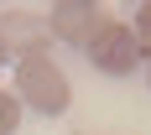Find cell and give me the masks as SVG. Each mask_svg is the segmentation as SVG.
I'll return each mask as SVG.
<instances>
[{
  "mask_svg": "<svg viewBox=\"0 0 151 135\" xmlns=\"http://www.w3.org/2000/svg\"><path fill=\"white\" fill-rule=\"evenodd\" d=\"M130 31H136L141 57H151V5H141V11H136V26H130Z\"/></svg>",
  "mask_w": 151,
  "mask_h": 135,
  "instance_id": "cell-6",
  "label": "cell"
},
{
  "mask_svg": "<svg viewBox=\"0 0 151 135\" xmlns=\"http://www.w3.org/2000/svg\"><path fill=\"white\" fill-rule=\"evenodd\" d=\"M0 62H5V47H0Z\"/></svg>",
  "mask_w": 151,
  "mask_h": 135,
  "instance_id": "cell-7",
  "label": "cell"
},
{
  "mask_svg": "<svg viewBox=\"0 0 151 135\" xmlns=\"http://www.w3.org/2000/svg\"><path fill=\"white\" fill-rule=\"evenodd\" d=\"M16 125H21V99L0 89V135H16Z\"/></svg>",
  "mask_w": 151,
  "mask_h": 135,
  "instance_id": "cell-5",
  "label": "cell"
},
{
  "mask_svg": "<svg viewBox=\"0 0 151 135\" xmlns=\"http://www.w3.org/2000/svg\"><path fill=\"white\" fill-rule=\"evenodd\" d=\"M89 62L99 68V73H109V78H125V73H136V62H141V47H136V31L125 26V21H109L99 36H94L89 47Z\"/></svg>",
  "mask_w": 151,
  "mask_h": 135,
  "instance_id": "cell-3",
  "label": "cell"
},
{
  "mask_svg": "<svg viewBox=\"0 0 151 135\" xmlns=\"http://www.w3.org/2000/svg\"><path fill=\"white\" fill-rule=\"evenodd\" d=\"M16 99L31 104L37 114H63V109L73 104V83L52 62V52H37V57L16 62Z\"/></svg>",
  "mask_w": 151,
  "mask_h": 135,
  "instance_id": "cell-1",
  "label": "cell"
},
{
  "mask_svg": "<svg viewBox=\"0 0 151 135\" xmlns=\"http://www.w3.org/2000/svg\"><path fill=\"white\" fill-rule=\"evenodd\" d=\"M109 21H115V16H109L104 5H94V0H63V5H52V16H47V31H52L58 42H68V47H89Z\"/></svg>",
  "mask_w": 151,
  "mask_h": 135,
  "instance_id": "cell-2",
  "label": "cell"
},
{
  "mask_svg": "<svg viewBox=\"0 0 151 135\" xmlns=\"http://www.w3.org/2000/svg\"><path fill=\"white\" fill-rule=\"evenodd\" d=\"M47 21L31 11H5L0 16V47L5 52H16V57H37V52H47Z\"/></svg>",
  "mask_w": 151,
  "mask_h": 135,
  "instance_id": "cell-4",
  "label": "cell"
}]
</instances>
